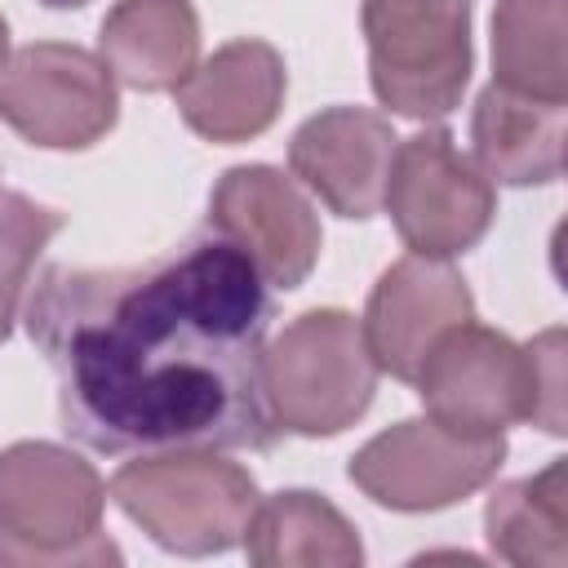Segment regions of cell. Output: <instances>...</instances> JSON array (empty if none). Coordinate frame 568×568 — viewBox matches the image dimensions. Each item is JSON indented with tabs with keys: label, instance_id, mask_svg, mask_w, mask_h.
Instances as JSON below:
<instances>
[{
	"label": "cell",
	"instance_id": "obj_11",
	"mask_svg": "<svg viewBox=\"0 0 568 568\" xmlns=\"http://www.w3.org/2000/svg\"><path fill=\"white\" fill-rule=\"evenodd\" d=\"M466 320H475V297L457 266L444 257L404 253L377 275L359 328L377 373L413 382L435 337Z\"/></svg>",
	"mask_w": 568,
	"mask_h": 568
},
{
	"label": "cell",
	"instance_id": "obj_16",
	"mask_svg": "<svg viewBox=\"0 0 568 568\" xmlns=\"http://www.w3.org/2000/svg\"><path fill=\"white\" fill-rule=\"evenodd\" d=\"M244 555L257 568H359L364 541L359 528L311 488H280L257 501Z\"/></svg>",
	"mask_w": 568,
	"mask_h": 568
},
{
	"label": "cell",
	"instance_id": "obj_7",
	"mask_svg": "<svg viewBox=\"0 0 568 568\" xmlns=\"http://www.w3.org/2000/svg\"><path fill=\"white\" fill-rule=\"evenodd\" d=\"M382 209L390 213L408 253L453 262L488 235L497 191L448 129H422L399 138Z\"/></svg>",
	"mask_w": 568,
	"mask_h": 568
},
{
	"label": "cell",
	"instance_id": "obj_4",
	"mask_svg": "<svg viewBox=\"0 0 568 568\" xmlns=\"http://www.w3.org/2000/svg\"><path fill=\"white\" fill-rule=\"evenodd\" d=\"M106 497L155 546L186 559L235 550L262 501L248 466L226 462L213 448L138 453V462H124L111 475Z\"/></svg>",
	"mask_w": 568,
	"mask_h": 568
},
{
	"label": "cell",
	"instance_id": "obj_3",
	"mask_svg": "<svg viewBox=\"0 0 568 568\" xmlns=\"http://www.w3.org/2000/svg\"><path fill=\"white\" fill-rule=\"evenodd\" d=\"M106 484L80 453L49 439L0 448V568L9 564H120L102 532Z\"/></svg>",
	"mask_w": 568,
	"mask_h": 568
},
{
	"label": "cell",
	"instance_id": "obj_8",
	"mask_svg": "<svg viewBox=\"0 0 568 568\" xmlns=\"http://www.w3.org/2000/svg\"><path fill=\"white\" fill-rule=\"evenodd\" d=\"M506 462L501 435H462L435 417H404L377 430L346 466L351 484L399 515L448 510L497 479Z\"/></svg>",
	"mask_w": 568,
	"mask_h": 568
},
{
	"label": "cell",
	"instance_id": "obj_2",
	"mask_svg": "<svg viewBox=\"0 0 568 568\" xmlns=\"http://www.w3.org/2000/svg\"><path fill=\"white\" fill-rule=\"evenodd\" d=\"M426 417L462 435H501L532 422L564 435V333L546 328L515 342L488 324H453L426 351L413 377Z\"/></svg>",
	"mask_w": 568,
	"mask_h": 568
},
{
	"label": "cell",
	"instance_id": "obj_14",
	"mask_svg": "<svg viewBox=\"0 0 568 568\" xmlns=\"http://www.w3.org/2000/svg\"><path fill=\"white\" fill-rule=\"evenodd\" d=\"M568 102L528 98L501 84H484L470 115L475 164L501 186H550L564 173Z\"/></svg>",
	"mask_w": 568,
	"mask_h": 568
},
{
	"label": "cell",
	"instance_id": "obj_9",
	"mask_svg": "<svg viewBox=\"0 0 568 568\" xmlns=\"http://www.w3.org/2000/svg\"><path fill=\"white\" fill-rule=\"evenodd\" d=\"M0 120L40 151H84L120 120L115 75L80 44H22L0 67Z\"/></svg>",
	"mask_w": 568,
	"mask_h": 568
},
{
	"label": "cell",
	"instance_id": "obj_10",
	"mask_svg": "<svg viewBox=\"0 0 568 568\" xmlns=\"http://www.w3.org/2000/svg\"><path fill=\"white\" fill-rule=\"evenodd\" d=\"M271 288H302L320 262L324 231L302 186L275 164H235L209 191V222Z\"/></svg>",
	"mask_w": 568,
	"mask_h": 568
},
{
	"label": "cell",
	"instance_id": "obj_5",
	"mask_svg": "<svg viewBox=\"0 0 568 568\" xmlns=\"http://www.w3.org/2000/svg\"><path fill=\"white\" fill-rule=\"evenodd\" d=\"M377 395L364 328L342 306H311L262 346V399L280 435L328 439L355 426Z\"/></svg>",
	"mask_w": 568,
	"mask_h": 568
},
{
	"label": "cell",
	"instance_id": "obj_20",
	"mask_svg": "<svg viewBox=\"0 0 568 568\" xmlns=\"http://www.w3.org/2000/svg\"><path fill=\"white\" fill-rule=\"evenodd\" d=\"M4 58H9V22L0 13V67H4Z\"/></svg>",
	"mask_w": 568,
	"mask_h": 568
},
{
	"label": "cell",
	"instance_id": "obj_19",
	"mask_svg": "<svg viewBox=\"0 0 568 568\" xmlns=\"http://www.w3.org/2000/svg\"><path fill=\"white\" fill-rule=\"evenodd\" d=\"M62 226V209H49L22 191H0V342H9L31 271Z\"/></svg>",
	"mask_w": 568,
	"mask_h": 568
},
{
	"label": "cell",
	"instance_id": "obj_1",
	"mask_svg": "<svg viewBox=\"0 0 568 568\" xmlns=\"http://www.w3.org/2000/svg\"><path fill=\"white\" fill-rule=\"evenodd\" d=\"M27 333L58 377L62 430L93 453H262L271 284L213 226L138 266H44Z\"/></svg>",
	"mask_w": 568,
	"mask_h": 568
},
{
	"label": "cell",
	"instance_id": "obj_12",
	"mask_svg": "<svg viewBox=\"0 0 568 568\" xmlns=\"http://www.w3.org/2000/svg\"><path fill=\"white\" fill-rule=\"evenodd\" d=\"M395 129L368 106H324L288 138V173L337 217L382 213L386 173L395 160Z\"/></svg>",
	"mask_w": 568,
	"mask_h": 568
},
{
	"label": "cell",
	"instance_id": "obj_18",
	"mask_svg": "<svg viewBox=\"0 0 568 568\" xmlns=\"http://www.w3.org/2000/svg\"><path fill=\"white\" fill-rule=\"evenodd\" d=\"M568 0H497L493 9V84L568 102Z\"/></svg>",
	"mask_w": 568,
	"mask_h": 568
},
{
	"label": "cell",
	"instance_id": "obj_17",
	"mask_svg": "<svg viewBox=\"0 0 568 568\" xmlns=\"http://www.w3.org/2000/svg\"><path fill=\"white\" fill-rule=\"evenodd\" d=\"M488 550L515 568L568 564V466L550 457L537 475L497 484L484 506Z\"/></svg>",
	"mask_w": 568,
	"mask_h": 568
},
{
	"label": "cell",
	"instance_id": "obj_6",
	"mask_svg": "<svg viewBox=\"0 0 568 568\" xmlns=\"http://www.w3.org/2000/svg\"><path fill=\"white\" fill-rule=\"evenodd\" d=\"M368 84L404 120H444L470 84V0H359Z\"/></svg>",
	"mask_w": 568,
	"mask_h": 568
},
{
	"label": "cell",
	"instance_id": "obj_15",
	"mask_svg": "<svg viewBox=\"0 0 568 568\" xmlns=\"http://www.w3.org/2000/svg\"><path fill=\"white\" fill-rule=\"evenodd\" d=\"M98 58L138 93H173L200 62L191 0H115L98 27Z\"/></svg>",
	"mask_w": 568,
	"mask_h": 568
},
{
	"label": "cell",
	"instance_id": "obj_13",
	"mask_svg": "<svg viewBox=\"0 0 568 568\" xmlns=\"http://www.w3.org/2000/svg\"><path fill=\"white\" fill-rule=\"evenodd\" d=\"M288 93V67L284 53L271 40L240 36L217 44L195 71L173 89L182 124L217 146L253 142L262 138L284 106Z\"/></svg>",
	"mask_w": 568,
	"mask_h": 568
},
{
	"label": "cell",
	"instance_id": "obj_21",
	"mask_svg": "<svg viewBox=\"0 0 568 568\" xmlns=\"http://www.w3.org/2000/svg\"><path fill=\"white\" fill-rule=\"evenodd\" d=\"M44 9H80V4H89V0H40Z\"/></svg>",
	"mask_w": 568,
	"mask_h": 568
}]
</instances>
